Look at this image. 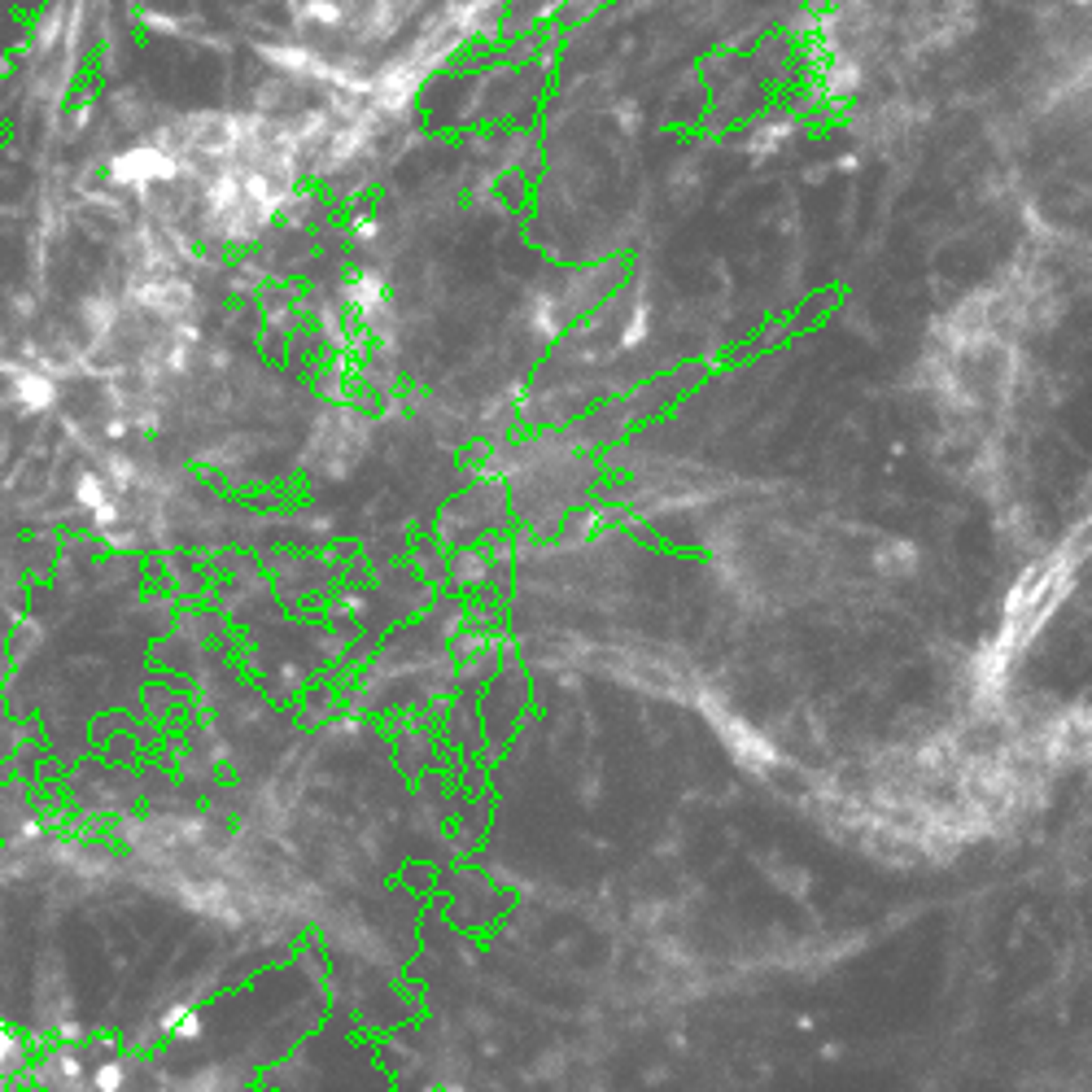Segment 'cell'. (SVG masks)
I'll use <instances>...</instances> for the list:
<instances>
[{
	"mask_svg": "<svg viewBox=\"0 0 1092 1092\" xmlns=\"http://www.w3.org/2000/svg\"><path fill=\"white\" fill-rule=\"evenodd\" d=\"M713 721H717V729H721V743H726L743 765H752V769H769V765H774V747L747 726V721H738V717H729V713L726 717L713 713Z\"/></svg>",
	"mask_w": 1092,
	"mask_h": 1092,
	"instance_id": "obj_1",
	"label": "cell"
},
{
	"mask_svg": "<svg viewBox=\"0 0 1092 1092\" xmlns=\"http://www.w3.org/2000/svg\"><path fill=\"white\" fill-rule=\"evenodd\" d=\"M428 1092H468L464 1084H442V1088H428Z\"/></svg>",
	"mask_w": 1092,
	"mask_h": 1092,
	"instance_id": "obj_3",
	"label": "cell"
},
{
	"mask_svg": "<svg viewBox=\"0 0 1092 1092\" xmlns=\"http://www.w3.org/2000/svg\"><path fill=\"white\" fill-rule=\"evenodd\" d=\"M879 569L883 572H913L918 569V546L913 542H887L879 551Z\"/></svg>",
	"mask_w": 1092,
	"mask_h": 1092,
	"instance_id": "obj_2",
	"label": "cell"
}]
</instances>
